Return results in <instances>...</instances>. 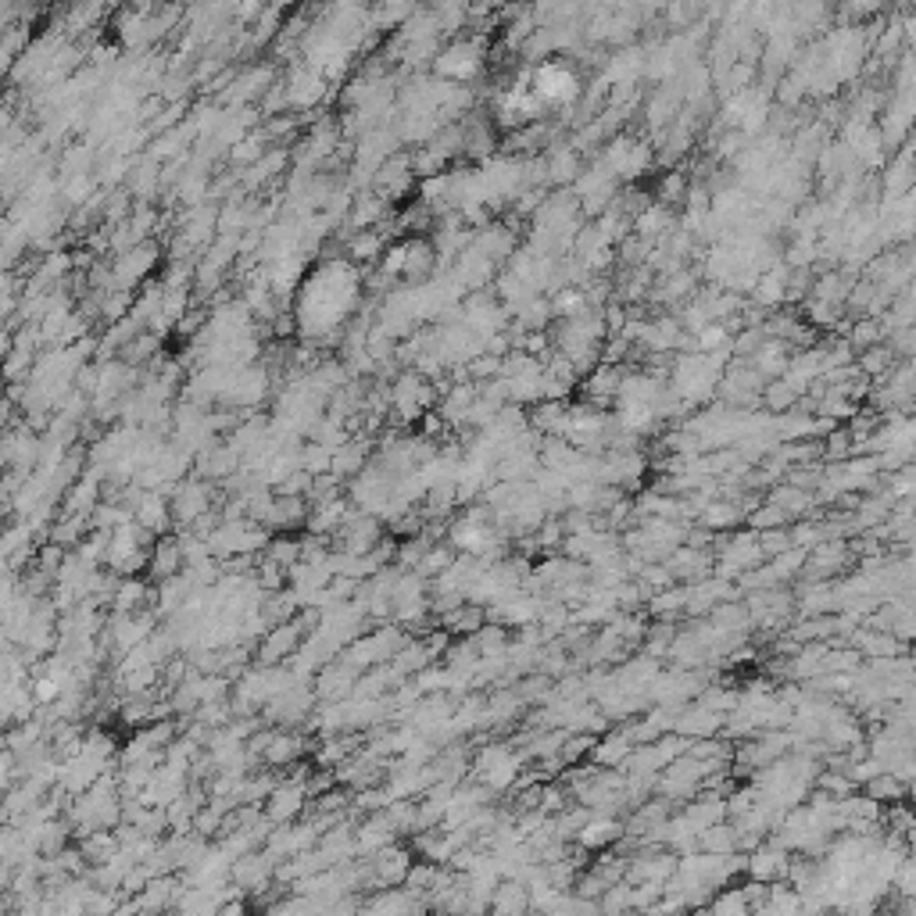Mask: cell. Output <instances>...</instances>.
<instances>
[{"mask_svg": "<svg viewBox=\"0 0 916 916\" xmlns=\"http://www.w3.org/2000/svg\"><path fill=\"white\" fill-rule=\"evenodd\" d=\"M577 838H580V845L598 848V845H609V841L619 838V824H612V820H591V824H584V831H577Z\"/></svg>", "mask_w": 916, "mask_h": 916, "instance_id": "6da1fadb", "label": "cell"}]
</instances>
